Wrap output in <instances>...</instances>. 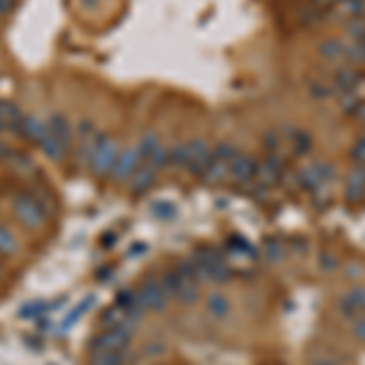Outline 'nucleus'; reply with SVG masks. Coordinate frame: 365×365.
<instances>
[{
  "mask_svg": "<svg viewBox=\"0 0 365 365\" xmlns=\"http://www.w3.org/2000/svg\"><path fill=\"white\" fill-rule=\"evenodd\" d=\"M17 251V241L10 229L0 227V256H12Z\"/></svg>",
  "mask_w": 365,
  "mask_h": 365,
  "instance_id": "obj_30",
  "label": "nucleus"
},
{
  "mask_svg": "<svg viewBox=\"0 0 365 365\" xmlns=\"http://www.w3.org/2000/svg\"><path fill=\"white\" fill-rule=\"evenodd\" d=\"M343 30H346V35L350 37V42H365V15L355 17V20H348Z\"/></svg>",
  "mask_w": 365,
  "mask_h": 365,
  "instance_id": "obj_28",
  "label": "nucleus"
},
{
  "mask_svg": "<svg viewBox=\"0 0 365 365\" xmlns=\"http://www.w3.org/2000/svg\"><path fill=\"white\" fill-rule=\"evenodd\" d=\"M46 134H49V129H46V124L42 122V119H37V117L22 119V137H27L30 142L42 144L46 139Z\"/></svg>",
  "mask_w": 365,
  "mask_h": 365,
  "instance_id": "obj_15",
  "label": "nucleus"
},
{
  "mask_svg": "<svg viewBox=\"0 0 365 365\" xmlns=\"http://www.w3.org/2000/svg\"><path fill=\"white\" fill-rule=\"evenodd\" d=\"M22 119L25 117H22L20 108H17L15 103H10V100H0V122L6 124V129L22 134Z\"/></svg>",
  "mask_w": 365,
  "mask_h": 365,
  "instance_id": "obj_12",
  "label": "nucleus"
},
{
  "mask_svg": "<svg viewBox=\"0 0 365 365\" xmlns=\"http://www.w3.org/2000/svg\"><path fill=\"white\" fill-rule=\"evenodd\" d=\"M103 326L105 329H134L132 319H129L117 305L108 307V309L103 312Z\"/></svg>",
  "mask_w": 365,
  "mask_h": 365,
  "instance_id": "obj_14",
  "label": "nucleus"
},
{
  "mask_svg": "<svg viewBox=\"0 0 365 365\" xmlns=\"http://www.w3.org/2000/svg\"><path fill=\"white\" fill-rule=\"evenodd\" d=\"M0 273H3V268H0Z\"/></svg>",
  "mask_w": 365,
  "mask_h": 365,
  "instance_id": "obj_44",
  "label": "nucleus"
},
{
  "mask_svg": "<svg viewBox=\"0 0 365 365\" xmlns=\"http://www.w3.org/2000/svg\"><path fill=\"white\" fill-rule=\"evenodd\" d=\"M205 307H207V312L214 316V319H227L229 312H232V305H229V300L224 295H210L207 302H205Z\"/></svg>",
  "mask_w": 365,
  "mask_h": 365,
  "instance_id": "obj_22",
  "label": "nucleus"
},
{
  "mask_svg": "<svg viewBox=\"0 0 365 365\" xmlns=\"http://www.w3.org/2000/svg\"><path fill=\"white\" fill-rule=\"evenodd\" d=\"M229 176L248 188L258 176V161L253 156H248V153H239V156L229 163Z\"/></svg>",
  "mask_w": 365,
  "mask_h": 365,
  "instance_id": "obj_6",
  "label": "nucleus"
},
{
  "mask_svg": "<svg viewBox=\"0 0 365 365\" xmlns=\"http://www.w3.org/2000/svg\"><path fill=\"white\" fill-rule=\"evenodd\" d=\"M239 148L234 146V144H227V142H222V144H217V146L212 148V156L217 158V161H224V163H232L234 158L239 156Z\"/></svg>",
  "mask_w": 365,
  "mask_h": 365,
  "instance_id": "obj_29",
  "label": "nucleus"
},
{
  "mask_svg": "<svg viewBox=\"0 0 365 365\" xmlns=\"http://www.w3.org/2000/svg\"><path fill=\"white\" fill-rule=\"evenodd\" d=\"M319 10H334L336 6H339V0H312Z\"/></svg>",
  "mask_w": 365,
  "mask_h": 365,
  "instance_id": "obj_38",
  "label": "nucleus"
},
{
  "mask_svg": "<svg viewBox=\"0 0 365 365\" xmlns=\"http://www.w3.org/2000/svg\"><path fill=\"white\" fill-rule=\"evenodd\" d=\"M44 312H46V305H44V302H32V305L22 307L20 314H22V316H32V319H42V314H44Z\"/></svg>",
  "mask_w": 365,
  "mask_h": 365,
  "instance_id": "obj_34",
  "label": "nucleus"
},
{
  "mask_svg": "<svg viewBox=\"0 0 365 365\" xmlns=\"http://www.w3.org/2000/svg\"><path fill=\"white\" fill-rule=\"evenodd\" d=\"M46 129H49V134H54L56 139H61V142L71 146V124L64 114H51L49 122H46Z\"/></svg>",
  "mask_w": 365,
  "mask_h": 365,
  "instance_id": "obj_21",
  "label": "nucleus"
},
{
  "mask_svg": "<svg viewBox=\"0 0 365 365\" xmlns=\"http://www.w3.org/2000/svg\"><path fill=\"white\" fill-rule=\"evenodd\" d=\"M137 292H139V297H142L144 307H146V309H151V312L166 309L168 297H171L166 290H163L161 280H156V278H148V280H144L142 285H139Z\"/></svg>",
  "mask_w": 365,
  "mask_h": 365,
  "instance_id": "obj_5",
  "label": "nucleus"
},
{
  "mask_svg": "<svg viewBox=\"0 0 365 365\" xmlns=\"http://www.w3.org/2000/svg\"><path fill=\"white\" fill-rule=\"evenodd\" d=\"M316 365H334V363H329V360H319Z\"/></svg>",
  "mask_w": 365,
  "mask_h": 365,
  "instance_id": "obj_43",
  "label": "nucleus"
},
{
  "mask_svg": "<svg viewBox=\"0 0 365 365\" xmlns=\"http://www.w3.org/2000/svg\"><path fill=\"white\" fill-rule=\"evenodd\" d=\"M343 195L348 200H363L365 198V171L363 166H355L353 171L348 173L346 178V188H343Z\"/></svg>",
  "mask_w": 365,
  "mask_h": 365,
  "instance_id": "obj_11",
  "label": "nucleus"
},
{
  "mask_svg": "<svg viewBox=\"0 0 365 365\" xmlns=\"http://www.w3.org/2000/svg\"><path fill=\"white\" fill-rule=\"evenodd\" d=\"M188 163H190L188 144H176L173 148H168V166H173V168H188Z\"/></svg>",
  "mask_w": 365,
  "mask_h": 365,
  "instance_id": "obj_25",
  "label": "nucleus"
},
{
  "mask_svg": "<svg viewBox=\"0 0 365 365\" xmlns=\"http://www.w3.org/2000/svg\"><path fill=\"white\" fill-rule=\"evenodd\" d=\"M148 212H151V217L161 219V222H171V219H176L178 210L171 200H153V203L148 205Z\"/></svg>",
  "mask_w": 365,
  "mask_h": 365,
  "instance_id": "obj_23",
  "label": "nucleus"
},
{
  "mask_svg": "<svg viewBox=\"0 0 365 365\" xmlns=\"http://www.w3.org/2000/svg\"><path fill=\"white\" fill-rule=\"evenodd\" d=\"M117 156H119V148L117 144H114V139L98 132L95 146H93V158H90V168H93L95 176H110L114 163H117Z\"/></svg>",
  "mask_w": 365,
  "mask_h": 365,
  "instance_id": "obj_3",
  "label": "nucleus"
},
{
  "mask_svg": "<svg viewBox=\"0 0 365 365\" xmlns=\"http://www.w3.org/2000/svg\"><path fill=\"white\" fill-rule=\"evenodd\" d=\"M114 305L119 307V309L124 312V314L132 319V324L137 326L139 324V319H142V314H144V302H142V297H139V292L137 290H122L117 295V302Z\"/></svg>",
  "mask_w": 365,
  "mask_h": 365,
  "instance_id": "obj_10",
  "label": "nucleus"
},
{
  "mask_svg": "<svg viewBox=\"0 0 365 365\" xmlns=\"http://www.w3.org/2000/svg\"><path fill=\"white\" fill-rule=\"evenodd\" d=\"M350 156H353L355 166H363V163H365V134L358 139V142H355V146H353V151H350Z\"/></svg>",
  "mask_w": 365,
  "mask_h": 365,
  "instance_id": "obj_36",
  "label": "nucleus"
},
{
  "mask_svg": "<svg viewBox=\"0 0 365 365\" xmlns=\"http://www.w3.org/2000/svg\"><path fill=\"white\" fill-rule=\"evenodd\" d=\"M142 161H144V158H142L139 146L124 148V151H119L117 163H114V168H112V173H110V176H112L114 180H127V178H132L134 171L142 166Z\"/></svg>",
  "mask_w": 365,
  "mask_h": 365,
  "instance_id": "obj_7",
  "label": "nucleus"
},
{
  "mask_svg": "<svg viewBox=\"0 0 365 365\" xmlns=\"http://www.w3.org/2000/svg\"><path fill=\"white\" fill-rule=\"evenodd\" d=\"M12 8H15V0H0V17L12 12Z\"/></svg>",
  "mask_w": 365,
  "mask_h": 365,
  "instance_id": "obj_39",
  "label": "nucleus"
},
{
  "mask_svg": "<svg viewBox=\"0 0 365 365\" xmlns=\"http://www.w3.org/2000/svg\"><path fill=\"white\" fill-rule=\"evenodd\" d=\"M336 15L343 17L346 22L355 20V17H363L365 15V0H341L339 6L334 8Z\"/></svg>",
  "mask_w": 365,
  "mask_h": 365,
  "instance_id": "obj_20",
  "label": "nucleus"
},
{
  "mask_svg": "<svg viewBox=\"0 0 365 365\" xmlns=\"http://www.w3.org/2000/svg\"><path fill=\"white\" fill-rule=\"evenodd\" d=\"M339 312L343 319H350V321H355L360 314H365V290L353 287V290H348L346 295H341Z\"/></svg>",
  "mask_w": 365,
  "mask_h": 365,
  "instance_id": "obj_9",
  "label": "nucleus"
},
{
  "mask_svg": "<svg viewBox=\"0 0 365 365\" xmlns=\"http://www.w3.org/2000/svg\"><path fill=\"white\" fill-rule=\"evenodd\" d=\"M10 156H12L10 146H8V144L0 139V161H6V158H10Z\"/></svg>",
  "mask_w": 365,
  "mask_h": 365,
  "instance_id": "obj_40",
  "label": "nucleus"
},
{
  "mask_svg": "<svg viewBox=\"0 0 365 365\" xmlns=\"http://www.w3.org/2000/svg\"><path fill=\"white\" fill-rule=\"evenodd\" d=\"M129 180H132L134 193H146V190L153 185V180H156V168L148 166V163H142V166L134 171V176L129 178Z\"/></svg>",
  "mask_w": 365,
  "mask_h": 365,
  "instance_id": "obj_13",
  "label": "nucleus"
},
{
  "mask_svg": "<svg viewBox=\"0 0 365 365\" xmlns=\"http://www.w3.org/2000/svg\"><path fill=\"white\" fill-rule=\"evenodd\" d=\"M195 266H198L200 282H214V285H222L229 280V266L224 261V256L214 248H200L193 256Z\"/></svg>",
  "mask_w": 365,
  "mask_h": 365,
  "instance_id": "obj_1",
  "label": "nucleus"
},
{
  "mask_svg": "<svg viewBox=\"0 0 365 365\" xmlns=\"http://www.w3.org/2000/svg\"><path fill=\"white\" fill-rule=\"evenodd\" d=\"M176 297L182 302V305H195V302L200 300V287H198V282H193V280H180Z\"/></svg>",
  "mask_w": 365,
  "mask_h": 365,
  "instance_id": "obj_24",
  "label": "nucleus"
},
{
  "mask_svg": "<svg viewBox=\"0 0 365 365\" xmlns=\"http://www.w3.org/2000/svg\"><path fill=\"white\" fill-rule=\"evenodd\" d=\"M114 239H117V237H114V234H105V237H103V246H105V248H110V246H112V244H114Z\"/></svg>",
  "mask_w": 365,
  "mask_h": 365,
  "instance_id": "obj_41",
  "label": "nucleus"
},
{
  "mask_svg": "<svg viewBox=\"0 0 365 365\" xmlns=\"http://www.w3.org/2000/svg\"><path fill=\"white\" fill-rule=\"evenodd\" d=\"M319 54L326 61H336V64H346V42L343 40H326L321 42Z\"/></svg>",
  "mask_w": 365,
  "mask_h": 365,
  "instance_id": "obj_17",
  "label": "nucleus"
},
{
  "mask_svg": "<svg viewBox=\"0 0 365 365\" xmlns=\"http://www.w3.org/2000/svg\"><path fill=\"white\" fill-rule=\"evenodd\" d=\"M132 343V329H105L93 339V353H124Z\"/></svg>",
  "mask_w": 365,
  "mask_h": 365,
  "instance_id": "obj_4",
  "label": "nucleus"
},
{
  "mask_svg": "<svg viewBox=\"0 0 365 365\" xmlns=\"http://www.w3.org/2000/svg\"><path fill=\"white\" fill-rule=\"evenodd\" d=\"M353 334L358 336L360 341H365V314H360L358 319L353 321Z\"/></svg>",
  "mask_w": 365,
  "mask_h": 365,
  "instance_id": "obj_37",
  "label": "nucleus"
},
{
  "mask_svg": "<svg viewBox=\"0 0 365 365\" xmlns=\"http://www.w3.org/2000/svg\"><path fill=\"white\" fill-rule=\"evenodd\" d=\"M360 74L353 69V66H341L339 71L334 74V85L339 90H346V93H350V90H355V83H358Z\"/></svg>",
  "mask_w": 365,
  "mask_h": 365,
  "instance_id": "obj_19",
  "label": "nucleus"
},
{
  "mask_svg": "<svg viewBox=\"0 0 365 365\" xmlns=\"http://www.w3.org/2000/svg\"><path fill=\"white\" fill-rule=\"evenodd\" d=\"M200 178H203V180L207 182V185H219V182L227 180V178H229V163L217 161V158L212 156L210 166L205 168V173H203Z\"/></svg>",
  "mask_w": 365,
  "mask_h": 365,
  "instance_id": "obj_16",
  "label": "nucleus"
},
{
  "mask_svg": "<svg viewBox=\"0 0 365 365\" xmlns=\"http://www.w3.org/2000/svg\"><path fill=\"white\" fill-rule=\"evenodd\" d=\"M90 365H124V353H93Z\"/></svg>",
  "mask_w": 365,
  "mask_h": 365,
  "instance_id": "obj_31",
  "label": "nucleus"
},
{
  "mask_svg": "<svg viewBox=\"0 0 365 365\" xmlns=\"http://www.w3.org/2000/svg\"><path fill=\"white\" fill-rule=\"evenodd\" d=\"M10 161H12V166H15L20 173H35V163H32V161H30V156H25V153L12 151Z\"/></svg>",
  "mask_w": 365,
  "mask_h": 365,
  "instance_id": "obj_32",
  "label": "nucleus"
},
{
  "mask_svg": "<svg viewBox=\"0 0 365 365\" xmlns=\"http://www.w3.org/2000/svg\"><path fill=\"white\" fill-rule=\"evenodd\" d=\"M90 305H95V297H93V295H88L83 302H80V305H76L74 309H71L69 314H66V319L61 321V331H66V329H69V326H74L76 321H78V316L88 312V307H90Z\"/></svg>",
  "mask_w": 365,
  "mask_h": 365,
  "instance_id": "obj_26",
  "label": "nucleus"
},
{
  "mask_svg": "<svg viewBox=\"0 0 365 365\" xmlns=\"http://www.w3.org/2000/svg\"><path fill=\"white\" fill-rule=\"evenodd\" d=\"M263 142H266V148L268 153H280V146H282V137L278 132H268L266 137H263Z\"/></svg>",
  "mask_w": 365,
  "mask_h": 365,
  "instance_id": "obj_35",
  "label": "nucleus"
},
{
  "mask_svg": "<svg viewBox=\"0 0 365 365\" xmlns=\"http://www.w3.org/2000/svg\"><path fill=\"white\" fill-rule=\"evenodd\" d=\"M144 251H146V246H144V244H139V246L129 248V256H137V253H144Z\"/></svg>",
  "mask_w": 365,
  "mask_h": 365,
  "instance_id": "obj_42",
  "label": "nucleus"
},
{
  "mask_svg": "<svg viewBox=\"0 0 365 365\" xmlns=\"http://www.w3.org/2000/svg\"><path fill=\"white\" fill-rule=\"evenodd\" d=\"M42 153H44L46 158H51V161H61V158L66 156V151H69V144H64L61 139H56L54 134H46V139L40 144Z\"/></svg>",
  "mask_w": 365,
  "mask_h": 365,
  "instance_id": "obj_18",
  "label": "nucleus"
},
{
  "mask_svg": "<svg viewBox=\"0 0 365 365\" xmlns=\"http://www.w3.org/2000/svg\"><path fill=\"white\" fill-rule=\"evenodd\" d=\"M188 151H190V163L185 171H190L193 176H203L205 168L212 161V148H210V144L203 142V139H195V142H188Z\"/></svg>",
  "mask_w": 365,
  "mask_h": 365,
  "instance_id": "obj_8",
  "label": "nucleus"
},
{
  "mask_svg": "<svg viewBox=\"0 0 365 365\" xmlns=\"http://www.w3.org/2000/svg\"><path fill=\"white\" fill-rule=\"evenodd\" d=\"M346 64H365V42H346Z\"/></svg>",
  "mask_w": 365,
  "mask_h": 365,
  "instance_id": "obj_27",
  "label": "nucleus"
},
{
  "mask_svg": "<svg viewBox=\"0 0 365 365\" xmlns=\"http://www.w3.org/2000/svg\"><path fill=\"white\" fill-rule=\"evenodd\" d=\"M12 210H15L17 219H20L27 229H42L46 224L44 203H42L37 195H30V193L17 195L15 203H12Z\"/></svg>",
  "mask_w": 365,
  "mask_h": 365,
  "instance_id": "obj_2",
  "label": "nucleus"
},
{
  "mask_svg": "<svg viewBox=\"0 0 365 365\" xmlns=\"http://www.w3.org/2000/svg\"><path fill=\"white\" fill-rule=\"evenodd\" d=\"M229 248H232L234 253H244V256H253V246L246 241V239H241V237H232V239H229Z\"/></svg>",
  "mask_w": 365,
  "mask_h": 365,
  "instance_id": "obj_33",
  "label": "nucleus"
}]
</instances>
